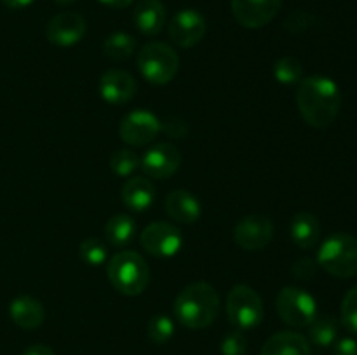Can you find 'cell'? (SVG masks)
Instances as JSON below:
<instances>
[{"mask_svg":"<svg viewBox=\"0 0 357 355\" xmlns=\"http://www.w3.org/2000/svg\"><path fill=\"white\" fill-rule=\"evenodd\" d=\"M296 104L307 124L316 129H326L340 113V87L330 77H307L298 84Z\"/></svg>","mask_w":357,"mask_h":355,"instance_id":"1","label":"cell"},{"mask_svg":"<svg viewBox=\"0 0 357 355\" xmlns=\"http://www.w3.org/2000/svg\"><path fill=\"white\" fill-rule=\"evenodd\" d=\"M174 315L188 329H204L216 320L220 312V296L208 282H194L181 289L174 299Z\"/></svg>","mask_w":357,"mask_h":355,"instance_id":"2","label":"cell"},{"mask_svg":"<svg viewBox=\"0 0 357 355\" xmlns=\"http://www.w3.org/2000/svg\"><path fill=\"white\" fill-rule=\"evenodd\" d=\"M108 281L124 296H138L150 282V268L142 254L136 251H121L107 267Z\"/></svg>","mask_w":357,"mask_h":355,"instance_id":"3","label":"cell"},{"mask_svg":"<svg viewBox=\"0 0 357 355\" xmlns=\"http://www.w3.org/2000/svg\"><path fill=\"white\" fill-rule=\"evenodd\" d=\"M317 265L337 278L357 275V239L351 233L337 232L328 237L317 251Z\"/></svg>","mask_w":357,"mask_h":355,"instance_id":"4","label":"cell"},{"mask_svg":"<svg viewBox=\"0 0 357 355\" xmlns=\"http://www.w3.org/2000/svg\"><path fill=\"white\" fill-rule=\"evenodd\" d=\"M138 68L145 80L155 86H166L180 70V58L171 45L164 42H150L138 54Z\"/></svg>","mask_w":357,"mask_h":355,"instance_id":"5","label":"cell"},{"mask_svg":"<svg viewBox=\"0 0 357 355\" xmlns=\"http://www.w3.org/2000/svg\"><path fill=\"white\" fill-rule=\"evenodd\" d=\"M227 315L237 329H255L264 320V301L253 287L237 284L227 296Z\"/></svg>","mask_w":357,"mask_h":355,"instance_id":"6","label":"cell"},{"mask_svg":"<svg viewBox=\"0 0 357 355\" xmlns=\"http://www.w3.org/2000/svg\"><path fill=\"white\" fill-rule=\"evenodd\" d=\"M275 308L282 322L291 327H309L317 315V303L314 296L295 285H286L279 291Z\"/></svg>","mask_w":357,"mask_h":355,"instance_id":"7","label":"cell"},{"mask_svg":"<svg viewBox=\"0 0 357 355\" xmlns=\"http://www.w3.org/2000/svg\"><path fill=\"white\" fill-rule=\"evenodd\" d=\"M139 242H142L143 249L152 256L171 258L180 253L183 239H181V232L174 225L166 221H155L150 223L143 230Z\"/></svg>","mask_w":357,"mask_h":355,"instance_id":"8","label":"cell"},{"mask_svg":"<svg viewBox=\"0 0 357 355\" xmlns=\"http://www.w3.org/2000/svg\"><path fill=\"white\" fill-rule=\"evenodd\" d=\"M162 124L159 118L146 110H135L126 115L119 125V134L131 146H146L159 136Z\"/></svg>","mask_w":357,"mask_h":355,"instance_id":"9","label":"cell"},{"mask_svg":"<svg viewBox=\"0 0 357 355\" xmlns=\"http://www.w3.org/2000/svg\"><path fill=\"white\" fill-rule=\"evenodd\" d=\"M274 237V223L268 216L250 214L234 228V240L244 251H260L271 244Z\"/></svg>","mask_w":357,"mask_h":355,"instance_id":"10","label":"cell"},{"mask_svg":"<svg viewBox=\"0 0 357 355\" xmlns=\"http://www.w3.org/2000/svg\"><path fill=\"white\" fill-rule=\"evenodd\" d=\"M282 0H230L232 16L243 28L257 30L279 14Z\"/></svg>","mask_w":357,"mask_h":355,"instance_id":"11","label":"cell"},{"mask_svg":"<svg viewBox=\"0 0 357 355\" xmlns=\"http://www.w3.org/2000/svg\"><path fill=\"white\" fill-rule=\"evenodd\" d=\"M206 19L199 10L181 9L169 23V38L181 49L197 45L206 35Z\"/></svg>","mask_w":357,"mask_h":355,"instance_id":"12","label":"cell"},{"mask_svg":"<svg viewBox=\"0 0 357 355\" xmlns=\"http://www.w3.org/2000/svg\"><path fill=\"white\" fill-rule=\"evenodd\" d=\"M87 31L86 19L79 13H59L52 17L45 28V35L51 44L58 47H70L84 38Z\"/></svg>","mask_w":357,"mask_h":355,"instance_id":"13","label":"cell"},{"mask_svg":"<svg viewBox=\"0 0 357 355\" xmlns=\"http://www.w3.org/2000/svg\"><path fill=\"white\" fill-rule=\"evenodd\" d=\"M180 164L181 155L176 146H173L171 143H159L146 150L139 166L146 176L153 178V180H166L180 169Z\"/></svg>","mask_w":357,"mask_h":355,"instance_id":"14","label":"cell"},{"mask_svg":"<svg viewBox=\"0 0 357 355\" xmlns=\"http://www.w3.org/2000/svg\"><path fill=\"white\" fill-rule=\"evenodd\" d=\"M100 94L107 103L124 104L136 94V80L124 70H108L100 79Z\"/></svg>","mask_w":357,"mask_h":355,"instance_id":"15","label":"cell"},{"mask_svg":"<svg viewBox=\"0 0 357 355\" xmlns=\"http://www.w3.org/2000/svg\"><path fill=\"white\" fill-rule=\"evenodd\" d=\"M9 315L17 327L31 331L44 324L45 310L38 299L31 296H17L10 301Z\"/></svg>","mask_w":357,"mask_h":355,"instance_id":"16","label":"cell"},{"mask_svg":"<svg viewBox=\"0 0 357 355\" xmlns=\"http://www.w3.org/2000/svg\"><path fill=\"white\" fill-rule=\"evenodd\" d=\"M166 211L171 219L183 225H192L201 218V204H199L197 197L192 195L190 191L183 190H173L166 197Z\"/></svg>","mask_w":357,"mask_h":355,"instance_id":"17","label":"cell"},{"mask_svg":"<svg viewBox=\"0 0 357 355\" xmlns=\"http://www.w3.org/2000/svg\"><path fill=\"white\" fill-rule=\"evenodd\" d=\"M135 24L143 35L155 37L166 23V7L160 0H139L135 7Z\"/></svg>","mask_w":357,"mask_h":355,"instance_id":"18","label":"cell"},{"mask_svg":"<svg viewBox=\"0 0 357 355\" xmlns=\"http://www.w3.org/2000/svg\"><path fill=\"white\" fill-rule=\"evenodd\" d=\"M260 355H310V343L303 334L281 331L265 341Z\"/></svg>","mask_w":357,"mask_h":355,"instance_id":"19","label":"cell"},{"mask_svg":"<svg viewBox=\"0 0 357 355\" xmlns=\"http://www.w3.org/2000/svg\"><path fill=\"white\" fill-rule=\"evenodd\" d=\"M121 198L126 207L131 209V211H146L153 204L155 188H153V184L146 178H129L124 183V187H122Z\"/></svg>","mask_w":357,"mask_h":355,"instance_id":"20","label":"cell"},{"mask_svg":"<svg viewBox=\"0 0 357 355\" xmlns=\"http://www.w3.org/2000/svg\"><path fill=\"white\" fill-rule=\"evenodd\" d=\"M289 232H291L293 242L300 249H310L316 246L321 237V223L310 212H298L293 216Z\"/></svg>","mask_w":357,"mask_h":355,"instance_id":"21","label":"cell"},{"mask_svg":"<svg viewBox=\"0 0 357 355\" xmlns=\"http://www.w3.org/2000/svg\"><path fill=\"white\" fill-rule=\"evenodd\" d=\"M136 233V223L128 214H115L105 225V235L114 247H126Z\"/></svg>","mask_w":357,"mask_h":355,"instance_id":"22","label":"cell"},{"mask_svg":"<svg viewBox=\"0 0 357 355\" xmlns=\"http://www.w3.org/2000/svg\"><path fill=\"white\" fill-rule=\"evenodd\" d=\"M338 322L331 315H316L309 326V340L317 347H330L337 341Z\"/></svg>","mask_w":357,"mask_h":355,"instance_id":"23","label":"cell"},{"mask_svg":"<svg viewBox=\"0 0 357 355\" xmlns=\"http://www.w3.org/2000/svg\"><path fill=\"white\" fill-rule=\"evenodd\" d=\"M135 49L136 40L129 33H124V31L112 33L103 44L105 56L114 59V61H124V59L131 58Z\"/></svg>","mask_w":357,"mask_h":355,"instance_id":"24","label":"cell"},{"mask_svg":"<svg viewBox=\"0 0 357 355\" xmlns=\"http://www.w3.org/2000/svg\"><path fill=\"white\" fill-rule=\"evenodd\" d=\"M274 77L282 86L300 84V80L303 79V65L296 58L286 56V58H281L279 61H275Z\"/></svg>","mask_w":357,"mask_h":355,"instance_id":"25","label":"cell"},{"mask_svg":"<svg viewBox=\"0 0 357 355\" xmlns=\"http://www.w3.org/2000/svg\"><path fill=\"white\" fill-rule=\"evenodd\" d=\"M139 164H142V160H139L138 153H136L135 150H115L110 155V169L114 171L117 176H131V174L138 169Z\"/></svg>","mask_w":357,"mask_h":355,"instance_id":"26","label":"cell"},{"mask_svg":"<svg viewBox=\"0 0 357 355\" xmlns=\"http://www.w3.org/2000/svg\"><path fill=\"white\" fill-rule=\"evenodd\" d=\"M146 334H149L150 341L155 345H164L173 338L174 334V322L169 315H153L149 320V327H146Z\"/></svg>","mask_w":357,"mask_h":355,"instance_id":"27","label":"cell"},{"mask_svg":"<svg viewBox=\"0 0 357 355\" xmlns=\"http://www.w3.org/2000/svg\"><path fill=\"white\" fill-rule=\"evenodd\" d=\"M79 254L84 260V263L91 265V267H100L108 258L107 246L100 239H96V237H89V239L84 240L79 247Z\"/></svg>","mask_w":357,"mask_h":355,"instance_id":"28","label":"cell"},{"mask_svg":"<svg viewBox=\"0 0 357 355\" xmlns=\"http://www.w3.org/2000/svg\"><path fill=\"white\" fill-rule=\"evenodd\" d=\"M340 317L345 329H349L357 336V285L345 294L344 301H342Z\"/></svg>","mask_w":357,"mask_h":355,"instance_id":"29","label":"cell"},{"mask_svg":"<svg viewBox=\"0 0 357 355\" xmlns=\"http://www.w3.org/2000/svg\"><path fill=\"white\" fill-rule=\"evenodd\" d=\"M220 350H222L223 355H244L248 350V338L244 336V333L241 329L230 331L223 338L222 345H220Z\"/></svg>","mask_w":357,"mask_h":355,"instance_id":"30","label":"cell"},{"mask_svg":"<svg viewBox=\"0 0 357 355\" xmlns=\"http://www.w3.org/2000/svg\"><path fill=\"white\" fill-rule=\"evenodd\" d=\"M317 265L316 261H312L310 258H300V260L295 261L291 271L296 278L300 281H307V278H312L316 275Z\"/></svg>","mask_w":357,"mask_h":355,"instance_id":"31","label":"cell"},{"mask_svg":"<svg viewBox=\"0 0 357 355\" xmlns=\"http://www.w3.org/2000/svg\"><path fill=\"white\" fill-rule=\"evenodd\" d=\"M162 129L171 136V138H185L188 132L187 124L176 117L167 118V120L162 124Z\"/></svg>","mask_w":357,"mask_h":355,"instance_id":"32","label":"cell"},{"mask_svg":"<svg viewBox=\"0 0 357 355\" xmlns=\"http://www.w3.org/2000/svg\"><path fill=\"white\" fill-rule=\"evenodd\" d=\"M331 355H357V341L354 338H342L335 341Z\"/></svg>","mask_w":357,"mask_h":355,"instance_id":"33","label":"cell"},{"mask_svg":"<svg viewBox=\"0 0 357 355\" xmlns=\"http://www.w3.org/2000/svg\"><path fill=\"white\" fill-rule=\"evenodd\" d=\"M23 355H56L52 352V348H49L47 345H31L26 350L23 352Z\"/></svg>","mask_w":357,"mask_h":355,"instance_id":"34","label":"cell"},{"mask_svg":"<svg viewBox=\"0 0 357 355\" xmlns=\"http://www.w3.org/2000/svg\"><path fill=\"white\" fill-rule=\"evenodd\" d=\"M0 2L6 7H9V9H23V7L31 6L35 0H0Z\"/></svg>","mask_w":357,"mask_h":355,"instance_id":"35","label":"cell"},{"mask_svg":"<svg viewBox=\"0 0 357 355\" xmlns=\"http://www.w3.org/2000/svg\"><path fill=\"white\" fill-rule=\"evenodd\" d=\"M103 6L107 7H112V9H124V7H129L131 6L135 0H100Z\"/></svg>","mask_w":357,"mask_h":355,"instance_id":"36","label":"cell"},{"mask_svg":"<svg viewBox=\"0 0 357 355\" xmlns=\"http://www.w3.org/2000/svg\"><path fill=\"white\" fill-rule=\"evenodd\" d=\"M54 2L58 3V6H70V3L77 2V0H54Z\"/></svg>","mask_w":357,"mask_h":355,"instance_id":"37","label":"cell"}]
</instances>
